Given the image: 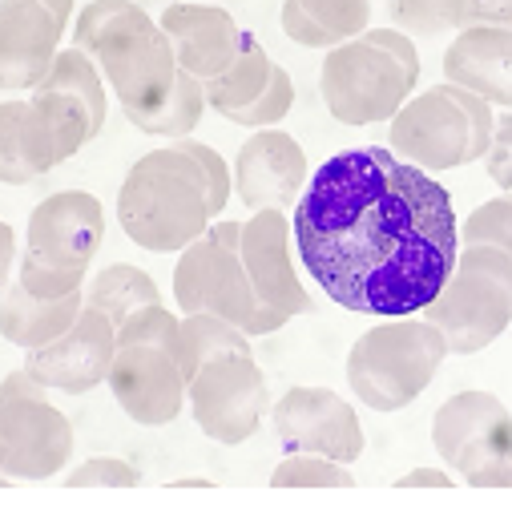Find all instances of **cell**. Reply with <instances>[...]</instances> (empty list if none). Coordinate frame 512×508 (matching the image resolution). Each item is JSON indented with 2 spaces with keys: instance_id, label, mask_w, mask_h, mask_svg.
Listing matches in <instances>:
<instances>
[{
  "instance_id": "cell-1",
  "label": "cell",
  "mask_w": 512,
  "mask_h": 508,
  "mask_svg": "<svg viewBox=\"0 0 512 508\" xmlns=\"http://www.w3.org/2000/svg\"><path fill=\"white\" fill-rule=\"evenodd\" d=\"M291 238L311 279L355 315H416L456 267L452 194L388 146L331 154L299 190Z\"/></svg>"
},
{
  "instance_id": "cell-2",
  "label": "cell",
  "mask_w": 512,
  "mask_h": 508,
  "mask_svg": "<svg viewBox=\"0 0 512 508\" xmlns=\"http://www.w3.org/2000/svg\"><path fill=\"white\" fill-rule=\"evenodd\" d=\"M117 222L125 238L154 254H178L210 222V190L198 162L182 146L142 154L117 190Z\"/></svg>"
},
{
  "instance_id": "cell-3",
  "label": "cell",
  "mask_w": 512,
  "mask_h": 508,
  "mask_svg": "<svg viewBox=\"0 0 512 508\" xmlns=\"http://www.w3.org/2000/svg\"><path fill=\"white\" fill-rule=\"evenodd\" d=\"M420 49L404 29H363L327 49L319 69V93L335 121L379 125L416 93Z\"/></svg>"
},
{
  "instance_id": "cell-4",
  "label": "cell",
  "mask_w": 512,
  "mask_h": 508,
  "mask_svg": "<svg viewBox=\"0 0 512 508\" xmlns=\"http://www.w3.org/2000/svg\"><path fill=\"white\" fill-rule=\"evenodd\" d=\"M444 359L448 343L420 311L392 315L351 343L347 384L371 412H404L428 392Z\"/></svg>"
},
{
  "instance_id": "cell-5",
  "label": "cell",
  "mask_w": 512,
  "mask_h": 508,
  "mask_svg": "<svg viewBox=\"0 0 512 508\" xmlns=\"http://www.w3.org/2000/svg\"><path fill=\"white\" fill-rule=\"evenodd\" d=\"M496 113L484 97L440 81L424 93H412L388 125V150L428 174L472 166L488 154Z\"/></svg>"
},
{
  "instance_id": "cell-6",
  "label": "cell",
  "mask_w": 512,
  "mask_h": 508,
  "mask_svg": "<svg viewBox=\"0 0 512 508\" xmlns=\"http://www.w3.org/2000/svg\"><path fill=\"white\" fill-rule=\"evenodd\" d=\"M448 343V355H476L512 323V254L488 242H460L456 267L420 311Z\"/></svg>"
},
{
  "instance_id": "cell-7",
  "label": "cell",
  "mask_w": 512,
  "mask_h": 508,
  "mask_svg": "<svg viewBox=\"0 0 512 508\" xmlns=\"http://www.w3.org/2000/svg\"><path fill=\"white\" fill-rule=\"evenodd\" d=\"M93 61L105 85L113 89L117 105L125 109V117L154 109L174 89V77H178V57L170 37L134 0H125L113 13V21L105 25L93 49Z\"/></svg>"
},
{
  "instance_id": "cell-8",
  "label": "cell",
  "mask_w": 512,
  "mask_h": 508,
  "mask_svg": "<svg viewBox=\"0 0 512 508\" xmlns=\"http://www.w3.org/2000/svg\"><path fill=\"white\" fill-rule=\"evenodd\" d=\"M186 404L194 412V424L214 444L234 448L263 428L271 388L263 367L254 363V351H226L186 379Z\"/></svg>"
},
{
  "instance_id": "cell-9",
  "label": "cell",
  "mask_w": 512,
  "mask_h": 508,
  "mask_svg": "<svg viewBox=\"0 0 512 508\" xmlns=\"http://www.w3.org/2000/svg\"><path fill=\"white\" fill-rule=\"evenodd\" d=\"M174 303L182 307V315L210 311L246 327L259 299H254V287L238 259V246L214 238L210 230H202L190 246H182L174 267Z\"/></svg>"
},
{
  "instance_id": "cell-10",
  "label": "cell",
  "mask_w": 512,
  "mask_h": 508,
  "mask_svg": "<svg viewBox=\"0 0 512 508\" xmlns=\"http://www.w3.org/2000/svg\"><path fill=\"white\" fill-rule=\"evenodd\" d=\"M73 444V424L49 396L0 400V476L53 480L73 460Z\"/></svg>"
},
{
  "instance_id": "cell-11",
  "label": "cell",
  "mask_w": 512,
  "mask_h": 508,
  "mask_svg": "<svg viewBox=\"0 0 512 508\" xmlns=\"http://www.w3.org/2000/svg\"><path fill=\"white\" fill-rule=\"evenodd\" d=\"M271 424L287 452H319L339 464H355L367 448L355 408L331 388H291L275 400Z\"/></svg>"
},
{
  "instance_id": "cell-12",
  "label": "cell",
  "mask_w": 512,
  "mask_h": 508,
  "mask_svg": "<svg viewBox=\"0 0 512 508\" xmlns=\"http://www.w3.org/2000/svg\"><path fill=\"white\" fill-rule=\"evenodd\" d=\"M105 384L117 408L142 428H166L186 408V375L174 351L154 343H125L113 351Z\"/></svg>"
},
{
  "instance_id": "cell-13",
  "label": "cell",
  "mask_w": 512,
  "mask_h": 508,
  "mask_svg": "<svg viewBox=\"0 0 512 508\" xmlns=\"http://www.w3.org/2000/svg\"><path fill=\"white\" fill-rule=\"evenodd\" d=\"M113 351H117V327L97 307H81L77 319L57 339L25 351V367L49 392L85 396L105 384Z\"/></svg>"
},
{
  "instance_id": "cell-14",
  "label": "cell",
  "mask_w": 512,
  "mask_h": 508,
  "mask_svg": "<svg viewBox=\"0 0 512 508\" xmlns=\"http://www.w3.org/2000/svg\"><path fill=\"white\" fill-rule=\"evenodd\" d=\"M238 259L246 267V279L254 287V299L283 311L287 319L311 311V295L291 263V218L275 206L254 210L242 222Z\"/></svg>"
},
{
  "instance_id": "cell-15",
  "label": "cell",
  "mask_w": 512,
  "mask_h": 508,
  "mask_svg": "<svg viewBox=\"0 0 512 508\" xmlns=\"http://www.w3.org/2000/svg\"><path fill=\"white\" fill-rule=\"evenodd\" d=\"M436 456L452 472H468L512 448V412L492 392H456L432 416Z\"/></svg>"
},
{
  "instance_id": "cell-16",
  "label": "cell",
  "mask_w": 512,
  "mask_h": 508,
  "mask_svg": "<svg viewBox=\"0 0 512 508\" xmlns=\"http://www.w3.org/2000/svg\"><path fill=\"white\" fill-rule=\"evenodd\" d=\"M307 178H311V162L303 146L291 134L267 125V130H254L242 142L230 170V190L250 210H267V206L283 210V206H295Z\"/></svg>"
},
{
  "instance_id": "cell-17",
  "label": "cell",
  "mask_w": 512,
  "mask_h": 508,
  "mask_svg": "<svg viewBox=\"0 0 512 508\" xmlns=\"http://www.w3.org/2000/svg\"><path fill=\"white\" fill-rule=\"evenodd\" d=\"M25 238L53 267H89L105 238V210L89 190H57L33 206Z\"/></svg>"
},
{
  "instance_id": "cell-18",
  "label": "cell",
  "mask_w": 512,
  "mask_h": 508,
  "mask_svg": "<svg viewBox=\"0 0 512 508\" xmlns=\"http://www.w3.org/2000/svg\"><path fill=\"white\" fill-rule=\"evenodd\" d=\"M65 29L37 0H0V93H33Z\"/></svg>"
},
{
  "instance_id": "cell-19",
  "label": "cell",
  "mask_w": 512,
  "mask_h": 508,
  "mask_svg": "<svg viewBox=\"0 0 512 508\" xmlns=\"http://www.w3.org/2000/svg\"><path fill=\"white\" fill-rule=\"evenodd\" d=\"M444 81L484 97L492 109H512V29L468 25L444 49Z\"/></svg>"
},
{
  "instance_id": "cell-20",
  "label": "cell",
  "mask_w": 512,
  "mask_h": 508,
  "mask_svg": "<svg viewBox=\"0 0 512 508\" xmlns=\"http://www.w3.org/2000/svg\"><path fill=\"white\" fill-rule=\"evenodd\" d=\"M158 25L174 45L178 69L194 73L198 81L218 77L234 61V53L242 45V33H246L226 9H218V5H186V0L182 5H170L158 17Z\"/></svg>"
},
{
  "instance_id": "cell-21",
  "label": "cell",
  "mask_w": 512,
  "mask_h": 508,
  "mask_svg": "<svg viewBox=\"0 0 512 508\" xmlns=\"http://www.w3.org/2000/svg\"><path fill=\"white\" fill-rule=\"evenodd\" d=\"M93 138H97L93 117L77 97L61 93V89H41V85L33 89V97L25 105V154L37 174L65 166Z\"/></svg>"
},
{
  "instance_id": "cell-22",
  "label": "cell",
  "mask_w": 512,
  "mask_h": 508,
  "mask_svg": "<svg viewBox=\"0 0 512 508\" xmlns=\"http://www.w3.org/2000/svg\"><path fill=\"white\" fill-rule=\"evenodd\" d=\"M81 307H85L81 291H69L61 299H37L13 279L5 291H0V335L21 351L45 347L49 339H57L77 319Z\"/></svg>"
},
{
  "instance_id": "cell-23",
  "label": "cell",
  "mask_w": 512,
  "mask_h": 508,
  "mask_svg": "<svg viewBox=\"0 0 512 508\" xmlns=\"http://www.w3.org/2000/svg\"><path fill=\"white\" fill-rule=\"evenodd\" d=\"M271 69H275V61L267 57V45H263L259 37L242 33V45H238L234 61H230L218 77H206V81H202L206 105H210L214 113H226V109H238V105L254 101V97L267 89Z\"/></svg>"
},
{
  "instance_id": "cell-24",
  "label": "cell",
  "mask_w": 512,
  "mask_h": 508,
  "mask_svg": "<svg viewBox=\"0 0 512 508\" xmlns=\"http://www.w3.org/2000/svg\"><path fill=\"white\" fill-rule=\"evenodd\" d=\"M81 295H85V307H97L113 327L146 303H162V291L150 279V271H142L134 263H113V267L97 271L89 279V287H81Z\"/></svg>"
},
{
  "instance_id": "cell-25",
  "label": "cell",
  "mask_w": 512,
  "mask_h": 508,
  "mask_svg": "<svg viewBox=\"0 0 512 508\" xmlns=\"http://www.w3.org/2000/svg\"><path fill=\"white\" fill-rule=\"evenodd\" d=\"M206 93H202V81L186 69H178L174 77V89L154 105V109H142V113H130V125H138L142 134L150 138H190L198 130V121L206 113Z\"/></svg>"
},
{
  "instance_id": "cell-26",
  "label": "cell",
  "mask_w": 512,
  "mask_h": 508,
  "mask_svg": "<svg viewBox=\"0 0 512 508\" xmlns=\"http://www.w3.org/2000/svg\"><path fill=\"white\" fill-rule=\"evenodd\" d=\"M226 351H250V335H246L238 323H230V319H222V315H210V311H190V315H182L174 359H178V367H182L186 379H190L202 363H210L214 355H226Z\"/></svg>"
},
{
  "instance_id": "cell-27",
  "label": "cell",
  "mask_w": 512,
  "mask_h": 508,
  "mask_svg": "<svg viewBox=\"0 0 512 508\" xmlns=\"http://www.w3.org/2000/svg\"><path fill=\"white\" fill-rule=\"evenodd\" d=\"M41 89H61L69 97H77L89 117H93V130L101 134L105 130V113H109V101H105V77L97 69V61L89 53H81L77 45L69 49H57L49 73L41 77Z\"/></svg>"
},
{
  "instance_id": "cell-28",
  "label": "cell",
  "mask_w": 512,
  "mask_h": 508,
  "mask_svg": "<svg viewBox=\"0 0 512 508\" xmlns=\"http://www.w3.org/2000/svg\"><path fill=\"white\" fill-rule=\"evenodd\" d=\"M25 105V97L0 101V182L5 186H29L41 178L25 154Z\"/></svg>"
},
{
  "instance_id": "cell-29",
  "label": "cell",
  "mask_w": 512,
  "mask_h": 508,
  "mask_svg": "<svg viewBox=\"0 0 512 508\" xmlns=\"http://www.w3.org/2000/svg\"><path fill=\"white\" fill-rule=\"evenodd\" d=\"M275 488H351L355 476L347 472V464L319 456V452H287L275 472H271Z\"/></svg>"
},
{
  "instance_id": "cell-30",
  "label": "cell",
  "mask_w": 512,
  "mask_h": 508,
  "mask_svg": "<svg viewBox=\"0 0 512 508\" xmlns=\"http://www.w3.org/2000/svg\"><path fill=\"white\" fill-rule=\"evenodd\" d=\"M291 109H295V81H291L287 69L275 65L271 69V81H267V89L259 97L238 105V109H226L222 117L234 121V125H246V130H267V125H279Z\"/></svg>"
},
{
  "instance_id": "cell-31",
  "label": "cell",
  "mask_w": 512,
  "mask_h": 508,
  "mask_svg": "<svg viewBox=\"0 0 512 508\" xmlns=\"http://www.w3.org/2000/svg\"><path fill=\"white\" fill-rule=\"evenodd\" d=\"M85 275H89V267H53V263L37 259L29 246H25V254H17V283L37 299H61L69 291H81Z\"/></svg>"
},
{
  "instance_id": "cell-32",
  "label": "cell",
  "mask_w": 512,
  "mask_h": 508,
  "mask_svg": "<svg viewBox=\"0 0 512 508\" xmlns=\"http://www.w3.org/2000/svg\"><path fill=\"white\" fill-rule=\"evenodd\" d=\"M178 323L182 319L166 303H146V307H138L134 315H125L117 323V347H125V343H154V347L178 351Z\"/></svg>"
},
{
  "instance_id": "cell-33",
  "label": "cell",
  "mask_w": 512,
  "mask_h": 508,
  "mask_svg": "<svg viewBox=\"0 0 512 508\" xmlns=\"http://www.w3.org/2000/svg\"><path fill=\"white\" fill-rule=\"evenodd\" d=\"M299 9L339 41L359 37L371 25V0H299Z\"/></svg>"
},
{
  "instance_id": "cell-34",
  "label": "cell",
  "mask_w": 512,
  "mask_h": 508,
  "mask_svg": "<svg viewBox=\"0 0 512 508\" xmlns=\"http://www.w3.org/2000/svg\"><path fill=\"white\" fill-rule=\"evenodd\" d=\"M460 242H488L512 254V194L488 198L460 222Z\"/></svg>"
},
{
  "instance_id": "cell-35",
  "label": "cell",
  "mask_w": 512,
  "mask_h": 508,
  "mask_svg": "<svg viewBox=\"0 0 512 508\" xmlns=\"http://www.w3.org/2000/svg\"><path fill=\"white\" fill-rule=\"evenodd\" d=\"M392 17H396V29H404L408 37L456 33L452 0H392Z\"/></svg>"
},
{
  "instance_id": "cell-36",
  "label": "cell",
  "mask_w": 512,
  "mask_h": 508,
  "mask_svg": "<svg viewBox=\"0 0 512 508\" xmlns=\"http://www.w3.org/2000/svg\"><path fill=\"white\" fill-rule=\"evenodd\" d=\"M69 488H138L142 472L121 456H89L65 472Z\"/></svg>"
},
{
  "instance_id": "cell-37",
  "label": "cell",
  "mask_w": 512,
  "mask_h": 508,
  "mask_svg": "<svg viewBox=\"0 0 512 508\" xmlns=\"http://www.w3.org/2000/svg\"><path fill=\"white\" fill-rule=\"evenodd\" d=\"M174 146H182L194 162H198V170H202V178H206V190H210V210H214V218L226 210V202H230V166H226V158L214 150V146H206V142H190V138H174Z\"/></svg>"
},
{
  "instance_id": "cell-38",
  "label": "cell",
  "mask_w": 512,
  "mask_h": 508,
  "mask_svg": "<svg viewBox=\"0 0 512 508\" xmlns=\"http://www.w3.org/2000/svg\"><path fill=\"white\" fill-rule=\"evenodd\" d=\"M488 178L500 186V190H512V109L496 117L492 125V142H488V154L480 158Z\"/></svg>"
},
{
  "instance_id": "cell-39",
  "label": "cell",
  "mask_w": 512,
  "mask_h": 508,
  "mask_svg": "<svg viewBox=\"0 0 512 508\" xmlns=\"http://www.w3.org/2000/svg\"><path fill=\"white\" fill-rule=\"evenodd\" d=\"M279 25H283V33H287L295 45H303V49H331V45H335V37H331L327 29H319V25L299 9V0H283Z\"/></svg>"
},
{
  "instance_id": "cell-40",
  "label": "cell",
  "mask_w": 512,
  "mask_h": 508,
  "mask_svg": "<svg viewBox=\"0 0 512 508\" xmlns=\"http://www.w3.org/2000/svg\"><path fill=\"white\" fill-rule=\"evenodd\" d=\"M456 29L468 25H504L512 29V0H452Z\"/></svg>"
},
{
  "instance_id": "cell-41",
  "label": "cell",
  "mask_w": 512,
  "mask_h": 508,
  "mask_svg": "<svg viewBox=\"0 0 512 508\" xmlns=\"http://www.w3.org/2000/svg\"><path fill=\"white\" fill-rule=\"evenodd\" d=\"M464 484H472V488H512V448L476 464V468H468Z\"/></svg>"
},
{
  "instance_id": "cell-42",
  "label": "cell",
  "mask_w": 512,
  "mask_h": 508,
  "mask_svg": "<svg viewBox=\"0 0 512 508\" xmlns=\"http://www.w3.org/2000/svg\"><path fill=\"white\" fill-rule=\"evenodd\" d=\"M456 476L448 468H412L396 480V488H452Z\"/></svg>"
},
{
  "instance_id": "cell-43",
  "label": "cell",
  "mask_w": 512,
  "mask_h": 508,
  "mask_svg": "<svg viewBox=\"0 0 512 508\" xmlns=\"http://www.w3.org/2000/svg\"><path fill=\"white\" fill-rule=\"evenodd\" d=\"M13 271H17V230L0 218V291L9 287Z\"/></svg>"
},
{
  "instance_id": "cell-44",
  "label": "cell",
  "mask_w": 512,
  "mask_h": 508,
  "mask_svg": "<svg viewBox=\"0 0 512 508\" xmlns=\"http://www.w3.org/2000/svg\"><path fill=\"white\" fill-rule=\"evenodd\" d=\"M37 5H45V9L57 17V25H61V29H69V25H73V13H77L73 0H37Z\"/></svg>"
},
{
  "instance_id": "cell-45",
  "label": "cell",
  "mask_w": 512,
  "mask_h": 508,
  "mask_svg": "<svg viewBox=\"0 0 512 508\" xmlns=\"http://www.w3.org/2000/svg\"><path fill=\"white\" fill-rule=\"evenodd\" d=\"M174 488H214V480H206V476H182V480H174Z\"/></svg>"
}]
</instances>
